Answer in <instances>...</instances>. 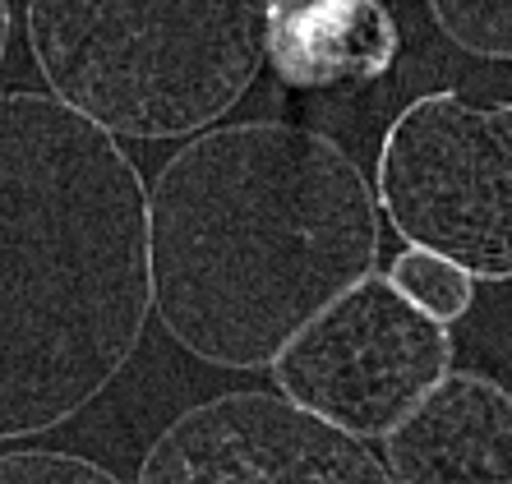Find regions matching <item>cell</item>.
Wrapping results in <instances>:
<instances>
[{
    "label": "cell",
    "instance_id": "cell-1",
    "mask_svg": "<svg viewBox=\"0 0 512 484\" xmlns=\"http://www.w3.org/2000/svg\"><path fill=\"white\" fill-rule=\"evenodd\" d=\"M153 314L185 355L273 369L383 245L379 194L337 139L291 120L194 134L148 185Z\"/></svg>",
    "mask_w": 512,
    "mask_h": 484
},
{
    "label": "cell",
    "instance_id": "cell-2",
    "mask_svg": "<svg viewBox=\"0 0 512 484\" xmlns=\"http://www.w3.org/2000/svg\"><path fill=\"white\" fill-rule=\"evenodd\" d=\"M153 314L139 166L56 93L0 102V438L51 434L134 360Z\"/></svg>",
    "mask_w": 512,
    "mask_h": 484
},
{
    "label": "cell",
    "instance_id": "cell-3",
    "mask_svg": "<svg viewBox=\"0 0 512 484\" xmlns=\"http://www.w3.org/2000/svg\"><path fill=\"white\" fill-rule=\"evenodd\" d=\"M273 0H24L47 88L116 139H194L254 88Z\"/></svg>",
    "mask_w": 512,
    "mask_h": 484
},
{
    "label": "cell",
    "instance_id": "cell-4",
    "mask_svg": "<svg viewBox=\"0 0 512 484\" xmlns=\"http://www.w3.org/2000/svg\"><path fill=\"white\" fill-rule=\"evenodd\" d=\"M379 213L406 245L457 259L476 282L512 277V102L425 93L388 125Z\"/></svg>",
    "mask_w": 512,
    "mask_h": 484
},
{
    "label": "cell",
    "instance_id": "cell-5",
    "mask_svg": "<svg viewBox=\"0 0 512 484\" xmlns=\"http://www.w3.org/2000/svg\"><path fill=\"white\" fill-rule=\"evenodd\" d=\"M453 355L448 323L411 305L388 272H370L277 351L273 383L323 420L383 438L453 369Z\"/></svg>",
    "mask_w": 512,
    "mask_h": 484
},
{
    "label": "cell",
    "instance_id": "cell-6",
    "mask_svg": "<svg viewBox=\"0 0 512 484\" xmlns=\"http://www.w3.org/2000/svg\"><path fill=\"white\" fill-rule=\"evenodd\" d=\"M143 484H388V461L370 438L323 420L319 411L273 392H222L180 411L139 461Z\"/></svg>",
    "mask_w": 512,
    "mask_h": 484
},
{
    "label": "cell",
    "instance_id": "cell-7",
    "mask_svg": "<svg viewBox=\"0 0 512 484\" xmlns=\"http://www.w3.org/2000/svg\"><path fill=\"white\" fill-rule=\"evenodd\" d=\"M383 461L406 484H512V392L476 369H448L383 434Z\"/></svg>",
    "mask_w": 512,
    "mask_h": 484
},
{
    "label": "cell",
    "instance_id": "cell-8",
    "mask_svg": "<svg viewBox=\"0 0 512 484\" xmlns=\"http://www.w3.org/2000/svg\"><path fill=\"white\" fill-rule=\"evenodd\" d=\"M397 51L383 0H273L268 65L286 88H360L393 70Z\"/></svg>",
    "mask_w": 512,
    "mask_h": 484
},
{
    "label": "cell",
    "instance_id": "cell-9",
    "mask_svg": "<svg viewBox=\"0 0 512 484\" xmlns=\"http://www.w3.org/2000/svg\"><path fill=\"white\" fill-rule=\"evenodd\" d=\"M388 277L411 305L425 309L429 319L448 323V328L466 319L476 305V272H466L457 259H443L425 245L397 249V259L388 263Z\"/></svg>",
    "mask_w": 512,
    "mask_h": 484
},
{
    "label": "cell",
    "instance_id": "cell-10",
    "mask_svg": "<svg viewBox=\"0 0 512 484\" xmlns=\"http://www.w3.org/2000/svg\"><path fill=\"white\" fill-rule=\"evenodd\" d=\"M429 14L453 47L480 60H512V0H429Z\"/></svg>",
    "mask_w": 512,
    "mask_h": 484
},
{
    "label": "cell",
    "instance_id": "cell-11",
    "mask_svg": "<svg viewBox=\"0 0 512 484\" xmlns=\"http://www.w3.org/2000/svg\"><path fill=\"white\" fill-rule=\"evenodd\" d=\"M0 480L5 484H116L107 466H97L88 457H70V452H47V448H14L0 457Z\"/></svg>",
    "mask_w": 512,
    "mask_h": 484
}]
</instances>
